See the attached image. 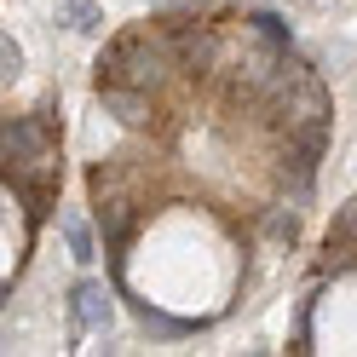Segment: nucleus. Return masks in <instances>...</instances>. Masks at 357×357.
I'll use <instances>...</instances> for the list:
<instances>
[{
    "label": "nucleus",
    "instance_id": "nucleus-9",
    "mask_svg": "<svg viewBox=\"0 0 357 357\" xmlns=\"http://www.w3.org/2000/svg\"><path fill=\"white\" fill-rule=\"evenodd\" d=\"M58 231H63V248H70V259H75V265H93V259H98L93 225H86L81 213H63V219H58Z\"/></svg>",
    "mask_w": 357,
    "mask_h": 357
},
{
    "label": "nucleus",
    "instance_id": "nucleus-5",
    "mask_svg": "<svg viewBox=\"0 0 357 357\" xmlns=\"http://www.w3.org/2000/svg\"><path fill=\"white\" fill-rule=\"evenodd\" d=\"M236 24H242V35L265 40V47H294V24H288L282 12H271V6H254V12H242Z\"/></svg>",
    "mask_w": 357,
    "mask_h": 357
},
{
    "label": "nucleus",
    "instance_id": "nucleus-3",
    "mask_svg": "<svg viewBox=\"0 0 357 357\" xmlns=\"http://www.w3.org/2000/svg\"><path fill=\"white\" fill-rule=\"evenodd\" d=\"M109 323H116V294L98 277H81L70 288V340H81V334H109Z\"/></svg>",
    "mask_w": 357,
    "mask_h": 357
},
{
    "label": "nucleus",
    "instance_id": "nucleus-2",
    "mask_svg": "<svg viewBox=\"0 0 357 357\" xmlns=\"http://www.w3.org/2000/svg\"><path fill=\"white\" fill-rule=\"evenodd\" d=\"M0 162H58V132H52L47 109L6 116V127H0Z\"/></svg>",
    "mask_w": 357,
    "mask_h": 357
},
{
    "label": "nucleus",
    "instance_id": "nucleus-4",
    "mask_svg": "<svg viewBox=\"0 0 357 357\" xmlns=\"http://www.w3.org/2000/svg\"><path fill=\"white\" fill-rule=\"evenodd\" d=\"M93 86H98V104L127 132H150L155 121H162V116H155V93H144V86H121V81H93Z\"/></svg>",
    "mask_w": 357,
    "mask_h": 357
},
{
    "label": "nucleus",
    "instance_id": "nucleus-7",
    "mask_svg": "<svg viewBox=\"0 0 357 357\" xmlns=\"http://www.w3.org/2000/svg\"><path fill=\"white\" fill-rule=\"evenodd\" d=\"M127 300H132V294H127ZM132 311H139V328L150 334V340H190V334H196L190 317H167V311H155L150 300H132Z\"/></svg>",
    "mask_w": 357,
    "mask_h": 357
},
{
    "label": "nucleus",
    "instance_id": "nucleus-6",
    "mask_svg": "<svg viewBox=\"0 0 357 357\" xmlns=\"http://www.w3.org/2000/svg\"><path fill=\"white\" fill-rule=\"evenodd\" d=\"M300 213H305V208H294V202H282V196H271V202L259 208V231L271 236V242H282V248H294V242H300Z\"/></svg>",
    "mask_w": 357,
    "mask_h": 357
},
{
    "label": "nucleus",
    "instance_id": "nucleus-1",
    "mask_svg": "<svg viewBox=\"0 0 357 357\" xmlns=\"http://www.w3.org/2000/svg\"><path fill=\"white\" fill-rule=\"evenodd\" d=\"M178 75H185L178 40L155 24V17L109 35L98 63H93V81H121V86H144V93H167V81H178Z\"/></svg>",
    "mask_w": 357,
    "mask_h": 357
},
{
    "label": "nucleus",
    "instance_id": "nucleus-8",
    "mask_svg": "<svg viewBox=\"0 0 357 357\" xmlns=\"http://www.w3.org/2000/svg\"><path fill=\"white\" fill-rule=\"evenodd\" d=\"M58 24L75 35H104V6L98 0H58Z\"/></svg>",
    "mask_w": 357,
    "mask_h": 357
},
{
    "label": "nucleus",
    "instance_id": "nucleus-10",
    "mask_svg": "<svg viewBox=\"0 0 357 357\" xmlns=\"http://www.w3.org/2000/svg\"><path fill=\"white\" fill-rule=\"evenodd\" d=\"M0 70H6V81H17V75H24V47H17L12 35L0 40Z\"/></svg>",
    "mask_w": 357,
    "mask_h": 357
}]
</instances>
